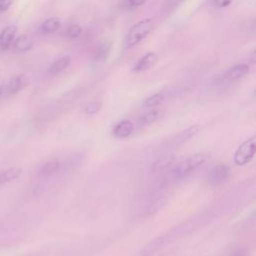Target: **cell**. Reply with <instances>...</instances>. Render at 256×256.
<instances>
[{"label": "cell", "mask_w": 256, "mask_h": 256, "mask_svg": "<svg viewBox=\"0 0 256 256\" xmlns=\"http://www.w3.org/2000/svg\"><path fill=\"white\" fill-rule=\"evenodd\" d=\"M206 155L202 153L194 154L192 156H189L185 160L175 163L171 169H169L165 176L160 180L159 187H166L171 182L176 181L178 179H181L185 177L186 175L190 174L194 170H196L198 167H200L205 161H206Z\"/></svg>", "instance_id": "6da1fadb"}, {"label": "cell", "mask_w": 256, "mask_h": 256, "mask_svg": "<svg viewBox=\"0 0 256 256\" xmlns=\"http://www.w3.org/2000/svg\"><path fill=\"white\" fill-rule=\"evenodd\" d=\"M153 28V20L150 18L143 19L137 22L129 30L125 37V46L132 47L138 44L142 39H144Z\"/></svg>", "instance_id": "7a4b0ae2"}, {"label": "cell", "mask_w": 256, "mask_h": 256, "mask_svg": "<svg viewBox=\"0 0 256 256\" xmlns=\"http://www.w3.org/2000/svg\"><path fill=\"white\" fill-rule=\"evenodd\" d=\"M256 152V138L252 137L245 140L236 150L234 154V162L239 166L249 163Z\"/></svg>", "instance_id": "3957f363"}, {"label": "cell", "mask_w": 256, "mask_h": 256, "mask_svg": "<svg viewBox=\"0 0 256 256\" xmlns=\"http://www.w3.org/2000/svg\"><path fill=\"white\" fill-rule=\"evenodd\" d=\"M228 175L229 167L226 164H219L209 172L207 181L211 186H218L227 179Z\"/></svg>", "instance_id": "277c9868"}, {"label": "cell", "mask_w": 256, "mask_h": 256, "mask_svg": "<svg viewBox=\"0 0 256 256\" xmlns=\"http://www.w3.org/2000/svg\"><path fill=\"white\" fill-rule=\"evenodd\" d=\"M134 131V125L130 120H122L118 122L113 128V135L119 139L129 137Z\"/></svg>", "instance_id": "5b68a950"}, {"label": "cell", "mask_w": 256, "mask_h": 256, "mask_svg": "<svg viewBox=\"0 0 256 256\" xmlns=\"http://www.w3.org/2000/svg\"><path fill=\"white\" fill-rule=\"evenodd\" d=\"M27 85H28V78L25 75H17V76L12 77L9 80V82L6 85V87L4 88V90L8 94H15L18 91L25 88Z\"/></svg>", "instance_id": "8992f818"}, {"label": "cell", "mask_w": 256, "mask_h": 256, "mask_svg": "<svg viewBox=\"0 0 256 256\" xmlns=\"http://www.w3.org/2000/svg\"><path fill=\"white\" fill-rule=\"evenodd\" d=\"M249 71V66L247 64H237L230 68L224 75V79L227 82L236 81L243 76H245Z\"/></svg>", "instance_id": "52a82bcc"}, {"label": "cell", "mask_w": 256, "mask_h": 256, "mask_svg": "<svg viewBox=\"0 0 256 256\" xmlns=\"http://www.w3.org/2000/svg\"><path fill=\"white\" fill-rule=\"evenodd\" d=\"M157 61H158L157 54L154 52H149V53L145 54L142 58L139 59V61L136 63V65L134 67V70L137 72L146 71V70L150 69L152 66H154Z\"/></svg>", "instance_id": "ba28073f"}, {"label": "cell", "mask_w": 256, "mask_h": 256, "mask_svg": "<svg viewBox=\"0 0 256 256\" xmlns=\"http://www.w3.org/2000/svg\"><path fill=\"white\" fill-rule=\"evenodd\" d=\"M199 131H200L199 125H192L186 129L182 130L177 135H175L174 138L171 140V143L173 145H180V144L186 142L187 140H189L194 135H196Z\"/></svg>", "instance_id": "9c48e42d"}, {"label": "cell", "mask_w": 256, "mask_h": 256, "mask_svg": "<svg viewBox=\"0 0 256 256\" xmlns=\"http://www.w3.org/2000/svg\"><path fill=\"white\" fill-rule=\"evenodd\" d=\"M175 164V158L173 156H164L162 158H159L157 161H155L152 164L151 171L153 173H161V172H167L169 169L172 168V166Z\"/></svg>", "instance_id": "30bf717a"}, {"label": "cell", "mask_w": 256, "mask_h": 256, "mask_svg": "<svg viewBox=\"0 0 256 256\" xmlns=\"http://www.w3.org/2000/svg\"><path fill=\"white\" fill-rule=\"evenodd\" d=\"M15 34H16V27L14 25L6 27L0 34V47L2 49H7L11 45Z\"/></svg>", "instance_id": "8fae6325"}, {"label": "cell", "mask_w": 256, "mask_h": 256, "mask_svg": "<svg viewBox=\"0 0 256 256\" xmlns=\"http://www.w3.org/2000/svg\"><path fill=\"white\" fill-rule=\"evenodd\" d=\"M59 168H60V162L58 160L56 159L49 160L40 166V168L38 169V175L43 177L50 176L55 172H57Z\"/></svg>", "instance_id": "7c38bea8"}, {"label": "cell", "mask_w": 256, "mask_h": 256, "mask_svg": "<svg viewBox=\"0 0 256 256\" xmlns=\"http://www.w3.org/2000/svg\"><path fill=\"white\" fill-rule=\"evenodd\" d=\"M165 241V237H158L150 242L144 249H142L136 256H151L155 251H157Z\"/></svg>", "instance_id": "4fadbf2b"}, {"label": "cell", "mask_w": 256, "mask_h": 256, "mask_svg": "<svg viewBox=\"0 0 256 256\" xmlns=\"http://www.w3.org/2000/svg\"><path fill=\"white\" fill-rule=\"evenodd\" d=\"M21 172H22V170L17 167L8 168V169L2 171L0 173V185L17 179L21 175Z\"/></svg>", "instance_id": "5bb4252c"}, {"label": "cell", "mask_w": 256, "mask_h": 256, "mask_svg": "<svg viewBox=\"0 0 256 256\" xmlns=\"http://www.w3.org/2000/svg\"><path fill=\"white\" fill-rule=\"evenodd\" d=\"M70 62H71L70 57H69V56H64V57H62V58L56 60V61L51 65V67H50V69H49V72H50L51 74H53V75H57V74L63 72L64 70H66L67 67L69 66Z\"/></svg>", "instance_id": "9a60e30c"}, {"label": "cell", "mask_w": 256, "mask_h": 256, "mask_svg": "<svg viewBox=\"0 0 256 256\" xmlns=\"http://www.w3.org/2000/svg\"><path fill=\"white\" fill-rule=\"evenodd\" d=\"M61 27V22L58 18L56 17H51L47 20H45L42 25H41V29L42 31H44L45 33H53L56 32L57 30H59V28Z\"/></svg>", "instance_id": "2e32d148"}, {"label": "cell", "mask_w": 256, "mask_h": 256, "mask_svg": "<svg viewBox=\"0 0 256 256\" xmlns=\"http://www.w3.org/2000/svg\"><path fill=\"white\" fill-rule=\"evenodd\" d=\"M110 50H111V45H110V43H103L102 45H100V46L96 49L95 54H94V60H95V62L101 63V62L105 61V60L108 58V56H109Z\"/></svg>", "instance_id": "e0dca14e"}, {"label": "cell", "mask_w": 256, "mask_h": 256, "mask_svg": "<svg viewBox=\"0 0 256 256\" xmlns=\"http://www.w3.org/2000/svg\"><path fill=\"white\" fill-rule=\"evenodd\" d=\"M33 45V40L29 35H22L14 43V47L19 51H26Z\"/></svg>", "instance_id": "ac0fdd59"}, {"label": "cell", "mask_w": 256, "mask_h": 256, "mask_svg": "<svg viewBox=\"0 0 256 256\" xmlns=\"http://www.w3.org/2000/svg\"><path fill=\"white\" fill-rule=\"evenodd\" d=\"M164 100V95L163 93H155L151 96H149L145 101H144V106L147 108H154L157 105H159L162 101Z\"/></svg>", "instance_id": "d6986e66"}, {"label": "cell", "mask_w": 256, "mask_h": 256, "mask_svg": "<svg viewBox=\"0 0 256 256\" xmlns=\"http://www.w3.org/2000/svg\"><path fill=\"white\" fill-rule=\"evenodd\" d=\"M159 118V112L155 109H151L146 111L141 116V122L143 124H151L155 122Z\"/></svg>", "instance_id": "ffe728a7"}, {"label": "cell", "mask_w": 256, "mask_h": 256, "mask_svg": "<svg viewBox=\"0 0 256 256\" xmlns=\"http://www.w3.org/2000/svg\"><path fill=\"white\" fill-rule=\"evenodd\" d=\"M81 31H82L81 27L79 25H77V24H74V25H70L68 27L66 33H67V36L70 39H76V38H78L80 36Z\"/></svg>", "instance_id": "44dd1931"}, {"label": "cell", "mask_w": 256, "mask_h": 256, "mask_svg": "<svg viewBox=\"0 0 256 256\" xmlns=\"http://www.w3.org/2000/svg\"><path fill=\"white\" fill-rule=\"evenodd\" d=\"M101 108L100 102H91L85 106V112L87 114H95L97 113Z\"/></svg>", "instance_id": "7402d4cb"}, {"label": "cell", "mask_w": 256, "mask_h": 256, "mask_svg": "<svg viewBox=\"0 0 256 256\" xmlns=\"http://www.w3.org/2000/svg\"><path fill=\"white\" fill-rule=\"evenodd\" d=\"M233 0H214V5L218 8H224L229 6Z\"/></svg>", "instance_id": "603a6c76"}, {"label": "cell", "mask_w": 256, "mask_h": 256, "mask_svg": "<svg viewBox=\"0 0 256 256\" xmlns=\"http://www.w3.org/2000/svg\"><path fill=\"white\" fill-rule=\"evenodd\" d=\"M11 5V0H0V11L7 10Z\"/></svg>", "instance_id": "cb8c5ba5"}, {"label": "cell", "mask_w": 256, "mask_h": 256, "mask_svg": "<svg viewBox=\"0 0 256 256\" xmlns=\"http://www.w3.org/2000/svg\"><path fill=\"white\" fill-rule=\"evenodd\" d=\"M147 0H128V3L131 7H139L143 5Z\"/></svg>", "instance_id": "d4e9b609"}, {"label": "cell", "mask_w": 256, "mask_h": 256, "mask_svg": "<svg viewBox=\"0 0 256 256\" xmlns=\"http://www.w3.org/2000/svg\"><path fill=\"white\" fill-rule=\"evenodd\" d=\"M233 256H246V254L243 251H237Z\"/></svg>", "instance_id": "484cf974"}, {"label": "cell", "mask_w": 256, "mask_h": 256, "mask_svg": "<svg viewBox=\"0 0 256 256\" xmlns=\"http://www.w3.org/2000/svg\"><path fill=\"white\" fill-rule=\"evenodd\" d=\"M3 92H4V86H1L0 87V98H1V96L3 94Z\"/></svg>", "instance_id": "4316f807"}, {"label": "cell", "mask_w": 256, "mask_h": 256, "mask_svg": "<svg viewBox=\"0 0 256 256\" xmlns=\"http://www.w3.org/2000/svg\"><path fill=\"white\" fill-rule=\"evenodd\" d=\"M24 256H30V255H24Z\"/></svg>", "instance_id": "83f0119b"}, {"label": "cell", "mask_w": 256, "mask_h": 256, "mask_svg": "<svg viewBox=\"0 0 256 256\" xmlns=\"http://www.w3.org/2000/svg\"><path fill=\"white\" fill-rule=\"evenodd\" d=\"M174 1H177V0H174Z\"/></svg>", "instance_id": "f1b7e54d"}]
</instances>
